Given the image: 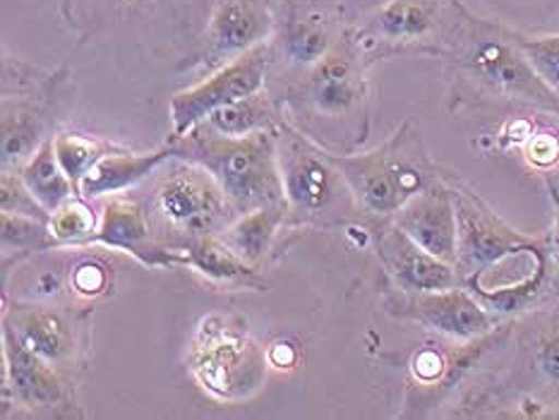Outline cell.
I'll return each instance as SVG.
<instances>
[{"label":"cell","mask_w":559,"mask_h":420,"mask_svg":"<svg viewBox=\"0 0 559 420\" xmlns=\"http://www.w3.org/2000/svg\"><path fill=\"white\" fill-rule=\"evenodd\" d=\"M53 149L60 166L68 173V178L80 188L82 178L92 171V166L102 159L104 154L111 149H106L102 142H96L92 137H82V135H72V132H60V135L53 137Z\"/></svg>","instance_id":"cell-27"},{"label":"cell","mask_w":559,"mask_h":420,"mask_svg":"<svg viewBox=\"0 0 559 420\" xmlns=\"http://www.w3.org/2000/svg\"><path fill=\"white\" fill-rule=\"evenodd\" d=\"M180 264H188L190 269L202 274L204 279L230 288H254L262 291L266 286L260 276V269L252 267L246 260H240L218 236H204L188 240L178 250Z\"/></svg>","instance_id":"cell-20"},{"label":"cell","mask_w":559,"mask_h":420,"mask_svg":"<svg viewBox=\"0 0 559 420\" xmlns=\"http://www.w3.org/2000/svg\"><path fill=\"white\" fill-rule=\"evenodd\" d=\"M528 365L538 380L559 389V315L545 317L531 341Z\"/></svg>","instance_id":"cell-28"},{"label":"cell","mask_w":559,"mask_h":420,"mask_svg":"<svg viewBox=\"0 0 559 420\" xmlns=\"http://www.w3.org/2000/svg\"><path fill=\"white\" fill-rule=\"evenodd\" d=\"M274 130L284 202L290 216L300 221H326L338 214L344 216L346 207L356 209L354 192L334 154L318 147L284 118Z\"/></svg>","instance_id":"cell-7"},{"label":"cell","mask_w":559,"mask_h":420,"mask_svg":"<svg viewBox=\"0 0 559 420\" xmlns=\"http://www.w3.org/2000/svg\"><path fill=\"white\" fill-rule=\"evenodd\" d=\"M368 68L370 63L360 51L354 29H346L332 51L308 70L302 99L320 116H350L368 99Z\"/></svg>","instance_id":"cell-11"},{"label":"cell","mask_w":559,"mask_h":420,"mask_svg":"<svg viewBox=\"0 0 559 420\" xmlns=\"http://www.w3.org/2000/svg\"><path fill=\"white\" fill-rule=\"evenodd\" d=\"M394 224L430 255L456 267L459 219L449 178H440L408 200L394 216Z\"/></svg>","instance_id":"cell-14"},{"label":"cell","mask_w":559,"mask_h":420,"mask_svg":"<svg viewBox=\"0 0 559 420\" xmlns=\"http://www.w3.org/2000/svg\"><path fill=\"white\" fill-rule=\"evenodd\" d=\"M72 288L80 296H99L106 291L108 286V274L106 269L102 267V264L96 262H82L75 267V272H72V279H70Z\"/></svg>","instance_id":"cell-32"},{"label":"cell","mask_w":559,"mask_h":420,"mask_svg":"<svg viewBox=\"0 0 559 420\" xmlns=\"http://www.w3.org/2000/svg\"><path fill=\"white\" fill-rule=\"evenodd\" d=\"M444 60L461 99L476 96L559 116V94L543 82L516 41V29L504 22L483 20L466 8Z\"/></svg>","instance_id":"cell-1"},{"label":"cell","mask_w":559,"mask_h":420,"mask_svg":"<svg viewBox=\"0 0 559 420\" xmlns=\"http://www.w3.org/2000/svg\"><path fill=\"white\" fill-rule=\"evenodd\" d=\"M82 195H72L60 207L51 212V231L60 245H82L92 243L99 221H96L94 209Z\"/></svg>","instance_id":"cell-26"},{"label":"cell","mask_w":559,"mask_h":420,"mask_svg":"<svg viewBox=\"0 0 559 420\" xmlns=\"http://www.w3.org/2000/svg\"><path fill=\"white\" fill-rule=\"evenodd\" d=\"M286 204H266V207L250 209L238 214L222 233H216L224 243L236 252L240 260H246L252 267H262L270 257L278 226L286 219Z\"/></svg>","instance_id":"cell-21"},{"label":"cell","mask_w":559,"mask_h":420,"mask_svg":"<svg viewBox=\"0 0 559 420\" xmlns=\"http://www.w3.org/2000/svg\"><path fill=\"white\" fill-rule=\"evenodd\" d=\"M545 178L552 180V183H555L557 190H559V168H557V171H552V173H545Z\"/></svg>","instance_id":"cell-34"},{"label":"cell","mask_w":559,"mask_h":420,"mask_svg":"<svg viewBox=\"0 0 559 420\" xmlns=\"http://www.w3.org/2000/svg\"><path fill=\"white\" fill-rule=\"evenodd\" d=\"M92 243L123 250L147 267H176L180 264L176 252L154 236L144 204L128 195H108Z\"/></svg>","instance_id":"cell-15"},{"label":"cell","mask_w":559,"mask_h":420,"mask_svg":"<svg viewBox=\"0 0 559 420\" xmlns=\"http://www.w3.org/2000/svg\"><path fill=\"white\" fill-rule=\"evenodd\" d=\"M386 310L399 320L466 344L488 336L502 322L464 284L442 291H404L394 286L386 296Z\"/></svg>","instance_id":"cell-9"},{"label":"cell","mask_w":559,"mask_h":420,"mask_svg":"<svg viewBox=\"0 0 559 420\" xmlns=\"http://www.w3.org/2000/svg\"><path fill=\"white\" fill-rule=\"evenodd\" d=\"M545 185H548L550 202H552V212H555V224H552V233H550V238H548V243H550L552 260H555L557 269H559V190H557V185L552 183V180H548V178H545Z\"/></svg>","instance_id":"cell-33"},{"label":"cell","mask_w":559,"mask_h":420,"mask_svg":"<svg viewBox=\"0 0 559 420\" xmlns=\"http://www.w3.org/2000/svg\"><path fill=\"white\" fill-rule=\"evenodd\" d=\"M274 12L266 0H222L206 24L204 63L222 68L272 39Z\"/></svg>","instance_id":"cell-13"},{"label":"cell","mask_w":559,"mask_h":420,"mask_svg":"<svg viewBox=\"0 0 559 420\" xmlns=\"http://www.w3.org/2000/svg\"><path fill=\"white\" fill-rule=\"evenodd\" d=\"M3 360H5V394L32 408H51L66 399V384L58 368L24 346L17 334L3 322Z\"/></svg>","instance_id":"cell-16"},{"label":"cell","mask_w":559,"mask_h":420,"mask_svg":"<svg viewBox=\"0 0 559 420\" xmlns=\"http://www.w3.org/2000/svg\"><path fill=\"white\" fill-rule=\"evenodd\" d=\"M120 3H128V5H142V3H150V0H120Z\"/></svg>","instance_id":"cell-35"},{"label":"cell","mask_w":559,"mask_h":420,"mask_svg":"<svg viewBox=\"0 0 559 420\" xmlns=\"http://www.w3.org/2000/svg\"><path fill=\"white\" fill-rule=\"evenodd\" d=\"M46 140L39 104L20 101L10 108V104L3 101V147H0L3 168H22Z\"/></svg>","instance_id":"cell-22"},{"label":"cell","mask_w":559,"mask_h":420,"mask_svg":"<svg viewBox=\"0 0 559 420\" xmlns=\"http://www.w3.org/2000/svg\"><path fill=\"white\" fill-rule=\"evenodd\" d=\"M516 41L543 82L559 94V34L531 36L516 29Z\"/></svg>","instance_id":"cell-29"},{"label":"cell","mask_w":559,"mask_h":420,"mask_svg":"<svg viewBox=\"0 0 559 420\" xmlns=\"http://www.w3.org/2000/svg\"><path fill=\"white\" fill-rule=\"evenodd\" d=\"M374 248L389 279L404 291H442V288L461 286L459 269L454 264L442 262L420 248L404 228H399L394 219L372 221Z\"/></svg>","instance_id":"cell-12"},{"label":"cell","mask_w":559,"mask_h":420,"mask_svg":"<svg viewBox=\"0 0 559 420\" xmlns=\"http://www.w3.org/2000/svg\"><path fill=\"white\" fill-rule=\"evenodd\" d=\"M142 204L154 236L174 252L188 240L222 233L238 216L218 180L200 164L178 156L156 168Z\"/></svg>","instance_id":"cell-4"},{"label":"cell","mask_w":559,"mask_h":420,"mask_svg":"<svg viewBox=\"0 0 559 420\" xmlns=\"http://www.w3.org/2000/svg\"><path fill=\"white\" fill-rule=\"evenodd\" d=\"M168 144L178 159L206 168L238 214L284 202L274 128L228 137L206 123H198L186 135L168 140Z\"/></svg>","instance_id":"cell-2"},{"label":"cell","mask_w":559,"mask_h":420,"mask_svg":"<svg viewBox=\"0 0 559 420\" xmlns=\"http://www.w3.org/2000/svg\"><path fill=\"white\" fill-rule=\"evenodd\" d=\"M24 183L34 192V197L39 200L48 212L60 207L66 200L78 195V188L68 173L60 166L56 149H53V137H48L39 149L32 154V159L17 168Z\"/></svg>","instance_id":"cell-23"},{"label":"cell","mask_w":559,"mask_h":420,"mask_svg":"<svg viewBox=\"0 0 559 420\" xmlns=\"http://www.w3.org/2000/svg\"><path fill=\"white\" fill-rule=\"evenodd\" d=\"M464 10L461 0H384L354 36L368 63L408 53L444 58Z\"/></svg>","instance_id":"cell-6"},{"label":"cell","mask_w":559,"mask_h":420,"mask_svg":"<svg viewBox=\"0 0 559 420\" xmlns=\"http://www.w3.org/2000/svg\"><path fill=\"white\" fill-rule=\"evenodd\" d=\"M3 224V255H32V252H46L58 248V238L51 231V224L29 219V216L8 214L0 216Z\"/></svg>","instance_id":"cell-25"},{"label":"cell","mask_w":559,"mask_h":420,"mask_svg":"<svg viewBox=\"0 0 559 420\" xmlns=\"http://www.w3.org/2000/svg\"><path fill=\"white\" fill-rule=\"evenodd\" d=\"M454 192L456 219H459V252L456 269L461 279L485 276L497 264L543 245L545 238H533L519 231L507 219H502L476 190L449 178Z\"/></svg>","instance_id":"cell-8"},{"label":"cell","mask_w":559,"mask_h":420,"mask_svg":"<svg viewBox=\"0 0 559 420\" xmlns=\"http://www.w3.org/2000/svg\"><path fill=\"white\" fill-rule=\"evenodd\" d=\"M524 156L531 166H536L543 173H552L559 168V137L550 130H536L528 135V140L521 144Z\"/></svg>","instance_id":"cell-31"},{"label":"cell","mask_w":559,"mask_h":420,"mask_svg":"<svg viewBox=\"0 0 559 420\" xmlns=\"http://www.w3.org/2000/svg\"><path fill=\"white\" fill-rule=\"evenodd\" d=\"M274 58V41H266L216 68L204 82L178 92L171 99V137L186 135L190 128L202 123L216 108L262 92Z\"/></svg>","instance_id":"cell-10"},{"label":"cell","mask_w":559,"mask_h":420,"mask_svg":"<svg viewBox=\"0 0 559 420\" xmlns=\"http://www.w3.org/2000/svg\"><path fill=\"white\" fill-rule=\"evenodd\" d=\"M278 120L282 118L276 116L272 96L262 89L258 94L246 96V99L216 108V111L206 116L202 123H206L216 132H222V135L242 137L250 135V132L276 128Z\"/></svg>","instance_id":"cell-24"},{"label":"cell","mask_w":559,"mask_h":420,"mask_svg":"<svg viewBox=\"0 0 559 420\" xmlns=\"http://www.w3.org/2000/svg\"><path fill=\"white\" fill-rule=\"evenodd\" d=\"M188 368L204 394L238 404L258 394L266 382L270 356L238 317H204L188 346Z\"/></svg>","instance_id":"cell-5"},{"label":"cell","mask_w":559,"mask_h":420,"mask_svg":"<svg viewBox=\"0 0 559 420\" xmlns=\"http://www.w3.org/2000/svg\"><path fill=\"white\" fill-rule=\"evenodd\" d=\"M344 32L336 27V20L324 5L294 8L282 29V53L288 63L300 68H312L332 51Z\"/></svg>","instance_id":"cell-18"},{"label":"cell","mask_w":559,"mask_h":420,"mask_svg":"<svg viewBox=\"0 0 559 420\" xmlns=\"http://www.w3.org/2000/svg\"><path fill=\"white\" fill-rule=\"evenodd\" d=\"M174 156L171 144L150 152V154H128V152H108L92 166V171L82 178L78 195L84 200H99L108 195H118L128 188H135L144 178L154 176L156 168Z\"/></svg>","instance_id":"cell-19"},{"label":"cell","mask_w":559,"mask_h":420,"mask_svg":"<svg viewBox=\"0 0 559 420\" xmlns=\"http://www.w3.org/2000/svg\"><path fill=\"white\" fill-rule=\"evenodd\" d=\"M3 322L17 334V339L58 370L75 356V329L68 315L46 305L15 303L3 312Z\"/></svg>","instance_id":"cell-17"},{"label":"cell","mask_w":559,"mask_h":420,"mask_svg":"<svg viewBox=\"0 0 559 420\" xmlns=\"http://www.w3.org/2000/svg\"><path fill=\"white\" fill-rule=\"evenodd\" d=\"M0 212L29 216V219L51 221V212L34 197V192L24 183L22 176L3 168V183H0Z\"/></svg>","instance_id":"cell-30"},{"label":"cell","mask_w":559,"mask_h":420,"mask_svg":"<svg viewBox=\"0 0 559 420\" xmlns=\"http://www.w3.org/2000/svg\"><path fill=\"white\" fill-rule=\"evenodd\" d=\"M336 156V154H334ZM336 164L354 192L356 209L372 221L394 219L408 200L435 180L444 178L428 149L416 120H404L380 147L362 154L336 156Z\"/></svg>","instance_id":"cell-3"}]
</instances>
